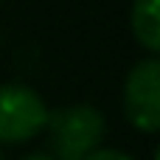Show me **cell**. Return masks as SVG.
I'll return each mask as SVG.
<instances>
[{
  "label": "cell",
  "mask_w": 160,
  "mask_h": 160,
  "mask_svg": "<svg viewBox=\"0 0 160 160\" xmlns=\"http://www.w3.org/2000/svg\"><path fill=\"white\" fill-rule=\"evenodd\" d=\"M53 160H84L104 141V115L90 104H73L48 115Z\"/></svg>",
  "instance_id": "obj_1"
},
{
  "label": "cell",
  "mask_w": 160,
  "mask_h": 160,
  "mask_svg": "<svg viewBox=\"0 0 160 160\" xmlns=\"http://www.w3.org/2000/svg\"><path fill=\"white\" fill-rule=\"evenodd\" d=\"M48 127V107L25 84H0V143H22Z\"/></svg>",
  "instance_id": "obj_2"
},
{
  "label": "cell",
  "mask_w": 160,
  "mask_h": 160,
  "mask_svg": "<svg viewBox=\"0 0 160 160\" xmlns=\"http://www.w3.org/2000/svg\"><path fill=\"white\" fill-rule=\"evenodd\" d=\"M124 112L141 132H158L160 127V62L141 59L124 82Z\"/></svg>",
  "instance_id": "obj_3"
},
{
  "label": "cell",
  "mask_w": 160,
  "mask_h": 160,
  "mask_svg": "<svg viewBox=\"0 0 160 160\" xmlns=\"http://www.w3.org/2000/svg\"><path fill=\"white\" fill-rule=\"evenodd\" d=\"M132 31L135 39L146 51L160 48V17H158V0H135L132 3Z\"/></svg>",
  "instance_id": "obj_4"
},
{
  "label": "cell",
  "mask_w": 160,
  "mask_h": 160,
  "mask_svg": "<svg viewBox=\"0 0 160 160\" xmlns=\"http://www.w3.org/2000/svg\"><path fill=\"white\" fill-rule=\"evenodd\" d=\"M84 160H132V158L124 155V152H118V149H96V152H90Z\"/></svg>",
  "instance_id": "obj_5"
},
{
  "label": "cell",
  "mask_w": 160,
  "mask_h": 160,
  "mask_svg": "<svg viewBox=\"0 0 160 160\" xmlns=\"http://www.w3.org/2000/svg\"><path fill=\"white\" fill-rule=\"evenodd\" d=\"M22 160H53L48 152H34V155H25Z\"/></svg>",
  "instance_id": "obj_6"
},
{
  "label": "cell",
  "mask_w": 160,
  "mask_h": 160,
  "mask_svg": "<svg viewBox=\"0 0 160 160\" xmlns=\"http://www.w3.org/2000/svg\"><path fill=\"white\" fill-rule=\"evenodd\" d=\"M0 160H3V155H0Z\"/></svg>",
  "instance_id": "obj_7"
}]
</instances>
